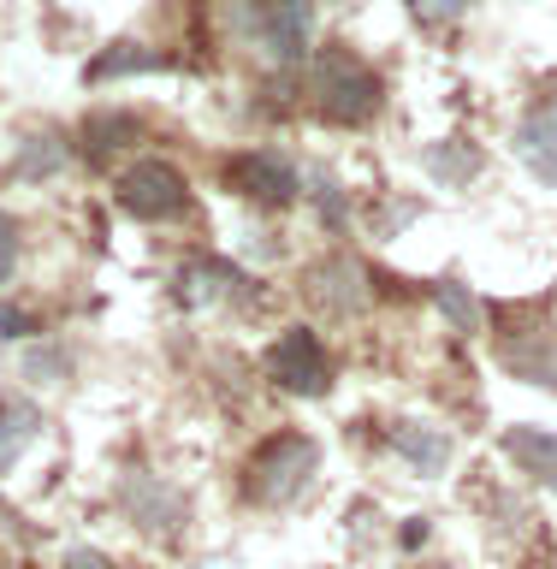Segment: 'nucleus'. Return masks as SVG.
I'll list each match as a JSON object with an SVG mask.
<instances>
[{"instance_id":"obj_1","label":"nucleus","mask_w":557,"mask_h":569,"mask_svg":"<svg viewBox=\"0 0 557 569\" xmlns=\"http://www.w3.org/2000/svg\"><path fill=\"white\" fill-rule=\"evenodd\" d=\"M386 101V83L362 53L345 42H327L315 53V113L327 124H368Z\"/></svg>"},{"instance_id":"obj_2","label":"nucleus","mask_w":557,"mask_h":569,"mask_svg":"<svg viewBox=\"0 0 557 569\" xmlns=\"http://www.w3.org/2000/svg\"><path fill=\"white\" fill-rule=\"evenodd\" d=\"M315 469H320V445L309 433H273L256 457L243 462V498L249 505L279 510V505H291V498L309 487Z\"/></svg>"},{"instance_id":"obj_3","label":"nucleus","mask_w":557,"mask_h":569,"mask_svg":"<svg viewBox=\"0 0 557 569\" xmlns=\"http://www.w3.org/2000/svg\"><path fill=\"white\" fill-rule=\"evenodd\" d=\"M243 36L267 60L297 66L315 48V7L309 0H243Z\"/></svg>"},{"instance_id":"obj_4","label":"nucleus","mask_w":557,"mask_h":569,"mask_svg":"<svg viewBox=\"0 0 557 569\" xmlns=\"http://www.w3.org/2000/svg\"><path fill=\"white\" fill-rule=\"evenodd\" d=\"M119 208L142 226L178 220V213L190 208V184L172 160H137V167L119 172Z\"/></svg>"},{"instance_id":"obj_5","label":"nucleus","mask_w":557,"mask_h":569,"mask_svg":"<svg viewBox=\"0 0 557 569\" xmlns=\"http://www.w3.org/2000/svg\"><path fill=\"white\" fill-rule=\"evenodd\" d=\"M267 373H273V386H285L291 398H327L332 391V356H327L315 327L279 332L273 350H267Z\"/></svg>"},{"instance_id":"obj_6","label":"nucleus","mask_w":557,"mask_h":569,"mask_svg":"<svg viewBox=\"0 0 557 569\" xmlns=\"http://www.w3.org/2000/svg\"><path fill=\"white\" fill-rule=\"evenodd\" d=\"M226 190H238V196H249V202H261V208H285L302 190V178L291 167V154H279V149H243V154L226 160Z\"/></svg>"},{"instance_id":"obj_7","label":"nucleus","mask_w":557,"mask_h":569,"mask_svg":"<svg viewBox=\"0 0 557 569\" xmlns=\"http://www.w3.org/2000/svg\"><path fill=\"white\" fill-rule=\"evenodd\" d=\"M119 510L131 516V522L142 533H172V528H185V498H178L167 480H155L149 469H131V475H119Z\"/></svg>"},{"instance_id":"obj_8","label":"nucleus","mask_w":557,"mask_h":569,"mask_svg":"<svg viewBox=\"0 0 557 569\" xmlns=\"http://www.w3.org/2000/svg\"><path fill=\"white\" fill-rule=\"evenodd\" d=\"M498 451L516 462V475H528L534 487L557 492V433L551 427H534V421H516L505 427V439H498Z\"/></svg>"},{"instance_id":"obj_9","label":"nucleus","mask_w":557,"mask_h":569,"mask_svg":"<svg viewBox=\"0 0 557 569\" xmlns=\"http://www.w3.org/2000/svg\"><path fill=\"white\" fill-rule=\"evenodd\" d=\"M309 297L327 315H362L368 309V273L350 256H332V261H320L309 273Z\"/></svg>"},{"instance_id":"obj_10","label":"nucleus","mask_w":557,"mask_h":569,"mask_svg":"<svg viewBox=\"0 0 557 569\" xmlns=\"http://www.w3.org/2000/svg\"><path fill=\"white\" fill-rule=\"evenodd\" d=\"M516 160L540 184H557V96L523 113V124H516Z\"/></svg>"},{"instance_id":"obj_11","label":"nucleus","mask_w":557,"mask_h":569,"mask_svg":"<svg viewBox=\"0 0 557 569\" xmlns=\"http://www.w3.org/2000/svg\"><path fill=\"white\" fill-rule=\"evenodd\" d=\"M391 451H398L416 475H445L451 469V439L427 421H398L391 427Z\"/></svg>"},{"instance_id":"obj_12","label":"nucleus","mask_w":557,"mask_h":569,"mask_svg":"<svg viewBox=\"0 0 557 569\" xmlns=\"http://www.w3.org/2000/svg\"><path fill=\"white\" fill-rule=\"evenodd\" d=\"M36 439H42V409L30 398H18V391H0V475H7Z\"/></svg>"},{"instance_id":"obj_13","label":"nucleus","mask_w":557,"mask_h":569,"mask_svg":"<svg viewBox=\"0 0 557 569\" xmlns=\"http://www.w3.org/2000/svg\"><path fill=\"white\" fill-rule=\"evenodd\" d=\"M505 368L528 386L557 391V332H523L516 345H505Z\"/></svg>"},{"instance_id":"obj_14","label":"nucleus","mask_w":557,"mask_h":569,"mask_svg":"<svg viewBox=\"0 0 557 569\" xmlns=\"http://www.w3.org/2000/svg\"><path fill=\"white\" fill-rule=\"evenodd\" d=\"M243 284L249 279L231 261H190L185 273H178V291H185L190 302H202V297H238Z\"/></svg>"},{"instance_id":"obj_15","label":"nucleus","mask_w":557,"mask_h":569,"mask_svg":"<svg viewBox=\"0 0 557 569\" xmlns=\"http://www.w3.org/2000/svg\"><path fill=\"white\" fill-rule=\"evenodd\" d=\"M434 309L451 320L457 332H480V327H487V309H480V297L462 279H434Z\"/></svg>"},{"instance_id":"obj_16","label":"nucleus","mask_w":557,"mask_h":569,"mask_svg":"<svg viewBox=\"0 0 557 569\" xmlns=\"http://www.w3.org/2000/svg\"><path fill=\"white\" fill-rule=\"evenodd\" d=\"M66 167V149H60V137H24V149H18V178H53Z\"/></svg>"},{"instance_id":"obj_17","label":"nucleus","mask_w":557,"mask_h":569,"mask_svg":"<svg viewBox=\"0 0 557 569\" xmlns=\"http://www.w3.org/2000/svg\"><path fill=\"white\" fill-rule=\"evenodd\" d=\"M475 167H480V154L469 149V142H462V154H445V149H434V154H427V172H434L439 184H469V178H475Z\"/></svg>"},{"instance_id":"obj_18","label":"nucleus","mask_w":557,"mask_h":569,"mask_svg":"<svg viewBox=\"0 0 557 569\" xmlns=\"http://www.w3.org/2000/svg\"><path fill=\"white\" fill-rule=\"evenodd\" d=\"M469 7H475V0H409V18L427 24V30H445V24H457Z\"/></svg>"},{"instance_id":"obj_19","label":"nucleus","mask_w":557,"mask_h":569,"mask_svg":"<svg viewBox=\"0 0 557 569\" xmlns=\"http://www.w3.org/2000/svg\"><path fill=\"white\" fill-rule=\"evenodd\" d=\"M24 373H30L36 386H42V373H48V386H60L66 373H71V356L53 350V345H48V350H30V356H24Z\"/></svg>"},{"instance_id":"obj_20","label":"nucleus","mask_w":557,"mask_h":569,"mask_svg":"<svg viewBox=\"0 0 557 569\" xmlns=\"http://www.w3.org/2000/svg\"><path fill=\"white\" fill-rule=\"evenodd\" d=\"M18 256H24V231H18V220L0 208V284L18 273Z\"/></svg>"},{"instance_id":"obj_21","label":"nucleus","mask_w":557,"mask_h":569,"mask_svg":"<svg viewBox=\"0 0 557 569\" xmlns=\"http://www.w3.org/2000/svg\"><path fill=\"white\" fill-rule=\"evenodd\" d=\"M0 338H36V320L12 302H0Z\"/></svg>"},{"instance_id":"obj_22","label":"nucleus","mask_w":557,"mask_h":569,"mask_svg":"<svg viewBox=\"0 0 557 569\" xmlns=\"http://www.w3.org/2000/svg\"><path fill=\"white\" fill-rule=\"evenodd\" d=\"M60 569H113V563H107L101 551H83V546H78V551H66V563H60Z\"/></svg>"},{"instance_id":"obj_23","label":"nucleus","mask_w":557,"mask_h":569,"mask_svg":"<svg viewBox=\"0 0 557 569\" xmlns=\"http://www.w3.org/2000/svg\"><path fill=\"white\" fill-rule=\"evenodd\" d=\"M421 540H427V516H416V522L404 528V546H421Z\"/></svg>"},{"instance_id":"obj_24","label":"nucleus","mask_w":557,"mask_h":569,"mask_svg":"<svg viewBox=\"0 0 557 569\" xmlns=\"http://www.w3.org/2000/svg\"><path fill=\"white\" fill-rule=\"evenodd\" d=\"M421 569H451V563H421Z\"/></svg>"},{"instance_id":"obj_25","label":"nucleus","mask_w":557,"mask_h":569,"mask_svg":"<svg viewBox=\"0 0 557 569\" xmlns=\"http://www.w3.org/2000/svg\"><path fill=\"white\" fill-rule=\"evenodd\" d=\"M332 7H356V0H332Z\"/></svg>"}]
</instances>
